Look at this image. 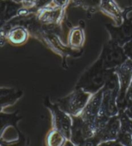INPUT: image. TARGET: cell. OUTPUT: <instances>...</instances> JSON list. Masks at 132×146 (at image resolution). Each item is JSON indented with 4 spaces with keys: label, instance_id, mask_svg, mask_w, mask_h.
<instances>
[{
    "label": "cell",
    "instance_id": "1",
    "mask_svg": "<svg viewBox=\"0 0 132 146\" xmlns=\"http://www.w3.org/2000/svg\"><path fill=\"white\" fill-rule=\"evenodd\" d=\"M114 70L104 69L101 61L97 58L79 78L75 89H82L92 94L96 93L104 87Z\"/></svg>",
    "mask_w": 132,
    "mask_h": 146
},
{
    "label": "cell",
    "instance_id": "2",
    "mask_svg": "<svg viewBox=\"0 0 132 146\" xmlns=\"http://www.w3.org/2000/svg\"><path fill=\"white\" fill-rule=\"evenodd\" d=\"M102 100L99 116L112 117L118 115L119 110L117 100L119 95L120 86L119 78L115 69L102 87Z\"/></svg>",
    "mask_w": 132,
    "mask_h": 146
},
{
    "label": "cell",
    "instance_id": "3",
    "mask_svg": "<svg viewBox=\"0 0 132 146\" xmlns=\"http://www.w3.org/2000/svg\"><path fill=\"white\" fill-rule=\"evenodd\" d=\"M93 128L94 130L93 139L96 145L106 141L116 140L121 130L119 114L112 117L98 116Z\"/></svg>",
    "mask_w": 132,
    "mask_h": 146
},
{
    "label": "cell",
    "instance_id": "4",
    "mask_svg": "<svg viewBox=\"0 0 132 146\" xmlns=\"http://www.w3.org/2000/svg\"><path fill=\"white\" fill-rule=\"evenodd\" d=\"M92 94L81 89H75L67 96L59 99L57 104L61 109L70 116L79 115Z\"/></svg>",
    "mask_w": 132,
    "mask_h": 146
},
{
    "label": "cell",
    "instance_id": "5",
    "mask_svg": "<svg viewBox=\"0 0 132 146\" xmlns=\"http://www.w3.org/2000/svg\"><path fill=\"white\" fill-rule=\"evenodd\" d=\"M98 58L106 69H115L128 60L123 47L110 40L104 43Z\"/></svg>",
    "mask_w": 132,
    "mask_h": 146
},
{
    "label": "cell",
    "instance_id": "6",
    "mask_svg": "<svg viewBox=\"0 0 132 146\" xmlns=\"http://www.w3.org/2000/svg\"><path fill=\"white\" fill-rule=\"evenodd\" d=\"M119 78L120 89L117 104L120 111H124L128 104L126 93L132 79V61L128 59L125 62L115 69Z\"/></svg>",
    "mask_w": 132,
    "mask_h": 146
},
{
    "label": "cell",
    "instance_id": "7",
    "mask_svg": "<svg viewBox=\"0 0 132 146\" xmlns=\"http://www.w3.org/2000/svg\"><path fill=\"white\" fill-rule=\"evenodd\" d=\"M45 104L52 114V129L59 131L67 140H70L72 124V116L61 109L57 104L50 103L48 100Z\"/></svg>",
    "mask_w": 132,
    "mask_h": 146
},
{
    "label": "cell",
    "instance_id": "8",
    "mask_svg": "<svg viewBox=\"0 0 132 146\" xmlns=\"http://www.w3.org/2000/svg\"><path fill=\"white\" fill-rule=\"evenodd\" d=\"M72 119L70 141L74 145H85L94 135V130L80 115L71 116Z\"/></svg>",
    "mask_w": 132,
    "mask_h": 146
},
{
    "label": "cell",
    "instance_id": "9",
    "mask_svg": "<svg viewBox=\"0 0 132 146\" xmlns=\"http://www.w3.org/2000/svg\"><path fill=\"white\" fill-rule=\"evenodd\" d=\"M105 27L110 35V40L121 47L132 40V18L125 14L124 21L120 25L108 23Z\"/></svg>",
    "mask_w": 132,
    "mask_h": 146
},
{
    "label": "cell",
    "instance_id": "10",
    "mask_svg": "<svg viewBox=\"0 0 132 146\" xmlns=\"http://www.w3.org/2000/svg\"><path fill=\"white\" fill-rule=\"evenodd\" d=\"M102 88L96 93L93 94L86 104V106L83 109L79 115L83 120L93 127L96 119L98 117L102 100ZM94 129V128H93Z\"/></svg>",
    "mask_w": 132,
    "mask_h": 146
},
{
    "label": "cell",
    "instance_id": "11",
    "mask_svg": "<svg viewBox=\"0 0 132 146\" xmlns=\"http://www.w3.org/2000/svg\"><path fill=\"white\" fill-rule=\"evenodd\" d=\"M64 9L49 4L36 12V18L39 22L45 25H57L62 18Z\"/></svg>",
    "mask_w": 132,
    "mask_h": 146
},
{
    "label": "cell",
    "instance_id": "12",
    "mask_svg": "<svg viewBox=\"0 0 132 146\" xmlns=\"http://www.w3.org/2000/svg\"><path fill=\"white\" fill-rule=\"evenodd\" d=\"M99 10L104 15L114 21L116 25H120L124 19V13L116 0H101Z\"/></svg>",
    "mask_w": 132,
    "mask_h": 146
},
{
    "label": "cell",
    "instance_id": "13",
    "mask_svg": "<svg viewBox=\"0 0 132 146\" xmlns=\"http://www.w3.org/2000/svg\"><path fill=\"white\" fill-rule=\"evenodd\" d=\"M22 3L15 0H1V25L18 14L23 7Z\"/></svg>",
    "mask_w": 132,
    "mask_h": 146
},
{
    "label": "cell",
    "instance_id": "14",
    "mask_svg": "<svg viewBox=\"0 0 132 146\" xmlns=\"http://www.w3.org/2000/svg\"><path fill=\"white\" fill-rule=\"evenodd\" d=\"M6 40L13 45H21L26 43L28 38V33L25 28L15 27L5 34Z\"/></svg>",
    "mask_w": 132,
    "mask_h": 146
},
{
    "label": "cell",
    "instance_id": "15",
    "mask_svg": "<svg viewBox=\"0 0 132 146\" xmlns=\"http://www.w3.org/2000/svg\"><path fill=\"white\" fill-rule=\"evenodd\" d=\"M23 92L17 91L13 88H1V107L3 109L4 107L13 105L15 102L22 96Z\"/></svg>",
    "mask_w": 132,
    "mask_h": 146
},
{
    "label": "cell",
    "instance_id": "16",
    "mask_svg": "<svg viewBox=\"0 0 132 146\" xmlns=\"http://www.w3.org/2000/svg\"><path fill=\"white\" fill-rule=\"evenodd\" d=\"M84 33L82 29L75 27L72 29L68 36V43L70 47L79 48L84 43Z\"/></svg>",
    "mask_w": 132,
    "mask_h": 146
},
{
    "label": "cell",
    "instance_id": "17",
    "mask_svg": "<svg viewBox=\"0 0 132 146\" xmlns=\"http://www.w3.org/2000/svg\"><path fill=\"white\" fill-rule=\"evenodd\" d=\"M67 140L61 133L54 129H52V130L48 133L46 137L47 144L50 146L63 145L65 144Z\"/></svg>",
    "mask_w": 132,
    "mask_h": 146
},
{
    "label": "cell",
    "instance_id": "18",
    "mask_svg": "<svg viewBox=\"0 0 132 146\" xmlns=\"http://www.w3.org/2000/svg\"><path fill=\"white\" fill-rule=\"evenodd\" d=\"M119 116L121 121V131L132 134V119L129 118L124 111H120Z\"/></svg>",
    "mask_w": 132,
    "mask_h": 146
},
{
    "label": "cell",
    "instance_id": "19",
    "mask_svg": "<svg viewBox=\"0 0 132 146\" xmlns=\"http://www.w3.org/2000/svg\"><path fill=\"white\" fill-rule=\"evenodd\" d=\"M76 5L87 10L99 8L101 0H72Z\"/></svg>",
    "mask_w": 132,
    "mask_h": 146
},
{
    "label": "cell",
    "instance_id": "20",
    "mask_svg": "<svg viewBox=\"0 0 132 146\" xmlns=\"http://www.w3.org/2000/svg\"><path fill=\"white\" fill-rule=\"evenodd\" d=\"M52 1V0H29L23 7L28 10H36L37 12L39 9L48 5Z\"/></svg>",
    "mask_w": 132,
    "mask_h": 146
},
{
    "label": "cell",
    "instance_id": "21",
    "mask_svg": "<svg viewBox=\"0 0 132 146\" xmlns=\"http://www.w3.org/2000/svg\"><path fill=\"white\" fill-rule=\"evenodd\" d=\"M116 140L122 145H132V134L120 130Z\"/></svg>",
    "mask_w": 132,
    "mask_h": 146
},
{
    "label": "cell",
    "instance_id": "22",
    "mask_svg": "<svg viewBox=\"0 0 132 146\" xmlns=\"http://www.w3.org/2000/svg\"><path fill=\"white\" fill-rule=\"evenodd\" d=\"M123 47L128 59L132 61V40L126 43Z\"/></svg>",
    "mask_w": 132,
    "mask_h": 146
},
{
    "label": "cell",
    "instance_id": "23",
    "mask_svg": "<svg viewBox=\"0 0 132 146\" xmlns=\"http://www.w3.org/2000/svg\"><path fill=\"white\" fill-rule=\"evenodd\" d=\"M69 1L70 0H52L50 5L53 7L65 9L67 6Z\"/></svg>",
    "mask_w": 132,
    "mask_h": 146
},
{
    "label": "cell",
    "instance_id": "24",
    "mask_svg": "<svg viewBox=\"0 0 132 146\" xmlns=\"http://www.w3.org/2000/svg\"><path fill=\"white\" fill-rule=\"evenodd\" d=\"M99 145H104V146H121L122 145L117 140H112L106 141V142H102Z\"/></svg>",
    "mask_w": 132,
    "mask_h": 146
},
{
    "label": "cell",
    "instance_id": "25",
    "mask_svg": "<svg viewBox=\"0 0 132 146\" xmlns=\"http://www.w3.org/2000/svg\"><path fill=\"white\" fill-rule=\"evenodd\" d=\"M128 100V104L126 108L124 110V113H125L127 116H128L129 118H130L132 119V101L129 100Z\"/></svg>",
    "mask_w": 132,
    "mask_h": 146
},
{
    "label": "cell",
    "instance_id": "26",
    "mask_svg": "<svg viewBox=\"0 0 132 146\" xmlns=\"http://www.w3.org/2000/svg\"><path fill=\"white\" fill-rule=\"evenodd\" d=\"M126 99L132 101V79L130 84H129L128 91L126 93Z\"/></svg>",
    "mask_w": 132,
    "mask_h": 146
},
{
    "label": "cell",
    "instance_id": "27",
    "mask_svg": "<svg viewBox=\"0 0 132 146\" xmlns=\"http://www.w3.org/2000/svg\"><path fill=\"white\" fill-rule=\"evenodd\" d=\"M15 1L22 3L23 6H24V5H25L26 3H27V2L29 1V0H15Z\"/></svg>",
    "mask_w": 132,
    "mask_h": 146
}]
</instances>
